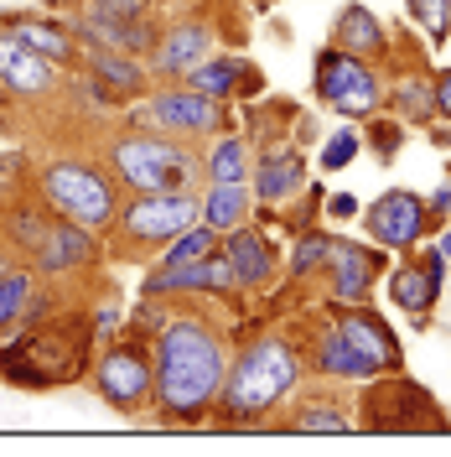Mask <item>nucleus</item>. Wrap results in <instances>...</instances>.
Segmentation results:
<instances>
[{
  "instance_id": "28",
  "label": "nucleus",
  "mask_w": 451,
  "mask_h": 457,
  "mask_svg": "<svg viewBox=\"0 0 451 457\" xmlns=\"http://www.w3.org/2000/svg\"><path fill=\"white\" fill-rule=\"evenodd\" d=\"M31 270H5L0 276V328H11L16 317L27 312V302H31Z\"/></svg>"
},
{
  "instance_id": "34",
  "label": "nucleus",
  "mask_w": 451,
  "mask_h": 457,
  "mask_svg": "<svg viewBox=\"0 0 451 457\" xmlns=\"http://www.w3.org/2000/svg\"><path fill=\"white\" fill-rule=\"evenodd\" d=\"M368 130H373V136H368V145L379 151V162H390V156H395L399 145H405V130H399L395 120H373Z\"/></svg>"
},
{
  "instance_id": "7",
  "label": "nucleus",
  "mask_w": 451,
  "mask_h": 457,
  "mask_svg": "<svg viewBox=\"0 0 451 457\" xmlns=\"http://www.w3.org/2000/svg\"><path fill=\"white\" fill-rule=\"evenodd\" d=\"M94 390L110 411H141L156 390V370L145 364V353L135 343H114L94 370Z\"/></svg>"
},
{
  "instance_id": "21",
  "label": "nucleus",
  "mask_w": 451,
  "mask_h": 457,
  "mask_svg": "<svg viewBox=\"0 0 451 457\" xmlns=\"http://www.w3.org/2000/svg\"><path fill=\"white\" fill-rule=\"evenodd\" d=\"M332 42H338L342 53L368 57V53H379V47H384V27H379V16L368 11L364 0H348V5H342V16H338V27H332Z\"/></svg>"
},
{
  "instance_id": "16",
  "label": "nucleus",
  "mask_w": 451,
  "mask_h": 457,
  "mask_svg": "<svg viewBox=\"0 0 451 457\" xmlns=\"http://www.w3.org/2000/svg\"><path fill=\"white\" fill-rule=\"evenodd\" d=\"M202 286H213V291H234V270H228L224 255H208V260H193V265H161V270H151L145 276V296H161V291H202Z\"/></svg>"
},
{
  "instance_id": "4",
  "label": "nucleus",
  "mask_w": 451,
  "mask_h": 457,
  "mask_svg": "<svg viewBox=\"0 0 451 457\" xmlns=\"http://www.w3.org/2000/svg\"><path fill=\"white\" fill-rule=\"evenodd\" d=\"M110 171L135 193H182V182L193 177V156L167 136H125L110 145Z\"/></svg>"
},
{
  "instance_id": "1",
  "label": "nucleus",
  "mask_w": 451,
  "mask_h": 457,
  "mask_svg": "<svg viewBox=\"0 0 451 457\" xmlns=\"http://www.w3.org/2000/svg\"><path fill=\"white\" fill-rule=\"evenodd\" d=\"M224 343L202 322H167L156 338V390L167 416L193 421L224 395Z\"/></svg>"
},
{
  "instance_id": "31",
  "label": "nucleus",
  "mask_w": 451,
  "mask_h": 457,
  "mask_svg": "<svg viewBox=\"0 0 451 457\" xmlns=\"http://www.w3.org/2000/svg\"><path fill=\"white\" fill-rule=\"evenodd\" d=\"M327 250H332V239L327 234H301V245L291 250V276H311L316 265H327Z\"/></svg>"
},
{
  "instance_id": "33",
  "label": "nucleus",
  "mask_w": 451,
  "mask_h": 457,
  "mask_svg": "<svg viewBox=\"0 0 451 457\" xmlns=\"http://www.w3.org/2000/svg\"><path fill=\"white\" fill-rule=\"evenodd\" d=\"M353 156H358V136L353 130H332V141L322 145V171L353 167Z\"/></svg>"
},
{
  "instance_id": "14",
  "label": "nucleus",
  "mask_w": 451,
  "mask_h": 457,
  "mask_svg": "<svg viewBox=\"0 0 451 457\" xmlns=\"http://www.w3.org/2000/svg\"><path fill=\"white\" fill-rule=\"evenodd\" d=\"M37 260H42V270H78L88 260H99V239H94V228L73 224V219H57L47 224L42 234V245H37Z\"/></svg>"
},
{
  "instance_id": "30",
  "label": "nucleus",
  "mask_w": 451,
  "mask_h": 457,
  "mask_svg": "<svg viewBox=\"0 0 451 457\" xmlns=\"http://www.w3.org/2000/svg\"><path fill=\"white\" fill-rule=\"evenodd\" d=\"M244 171H250V145L244 141H224L208 156V177L213 182H244Z\"/></svg>"
},
{
  "instance_id": "23",
  "label": "nucleus",
  "mask_w": 451,
  "mask_h": 457,
  "mask_svg": "<svg viewBox=\"0 0 451 457\" xmlns=\"http://www.w3.org/2000/svg\"><path fill=\"white\" fill-rule=\"evenodd\" d=\"M316 370L322 374H332V379H368V364L353 353V343L342 338L338 328H327L322 338H316Z\"/></svg>"
},
{
  "instance_id": "10",
  "label": "nucleus",
  "mask_w": 451,
  "mask_h": 457,
  "mask_svg": "<svg viewBox=\"0 0 451 457\" xmlns=\"http://www.w3.org/2000/svg\"><path fill=\"white\" fill-rule=\"evenodd\" d=\"M338 333L353 343V353L364 359L368 370H399V338L390 333V322L379 312H364V307H348L338 317Z\"/></svg>"
},
{
  "instance_id": "25",
  "label": "nucleus",
  "mask_w": 451,
  "mask_h": 457,
  "mask_svg": "<svg viewBox=\"0 0 451 457\" xmlns=\"http://www.w3.org/2000/svg\"><path fill=\"white\" fill-rule=\"evenodd\" d=\"M11 31H16L21 42H31L47 62H73V37H68V31L47 27V21H11Z\"/></svg>"
},
{
  "instance_id": "15",
  "label": "nucleus",
  "mask_w": 451,
  "mask_h": 457,
  "mask_svg": "<svg viewBox=\"0 0 451 457\" xmlns=\"http://www.w3.org/2000/svg\"><path fill=\"white\" fill-rule=\"evenodd\" d=\"M202 57H213V31L202 21H182V27H167L161 47H156V73L167 79H187Z\"/></svg>"
},
{
  "instance_id": "11",
  "label": "nucleus",
  "mask_w": 451,
  "mask_h": 457,
  "mask_svg": "<svg viewBox=\"0 0 451 457\" xmlns=\"http://www.w3.org/2000/svg\"><path fill=\"white\" fill-rule=\"evenodd\" d=\"M327 265H332V276H338V302L342 307H358L368 296V286H373V276L384 270V255L368 250V245H353V239H332Z\"/></svg>"
},
{
  "instance_id": "22",
  "label": "nucleus",
  "mask_w": 451,
  "mask_h": 457,
  "mask_svg": "<svg viewBox=\"0 0 451 457\" xmlns=\"http://www.w3.org/2000/svg\"><path fill=\"white\" fill-rule=\"evenodd\" d=\"M244 213H250V187L244 182H213V193L202 198V224H213L218 234L239 228Z\"/></svg>"
},
{
  "instance_id": "36",
  "label": "nucleus",
  "mask_w": 451,
  "mask_h": 457,
  "mask_svg": "<svg viewBox=\"0 0 451 457\" xmlns=\"http://www.w3.org/2000/svg\"><path fill=\"white\" fill-rule=\"evenodd\" d=\"M430 84H436V114H447L451 120V68L441 73V79H430Z\"/></svg>"
},
{
  "instance_id": "26",
  "label": "nucleus",
  "mask_w": 451,
  "mask_h": 457,
  "mask_svg": "<svg viewBox=\"0 0 451 457\" xmlns=\"http://www.w3.org/2000/svg\"><path fill=\"white\" fill-rule=\"evenodd\" d=\"M390 94H395L399 120H415V125H425V120L436 114V84H430V79H399Z\"/></svg>"
},
{
  "instance_id": "8",
  "label": "nucleus",
  "mask_w": 451,
  "mask_h": 457,
  "mask_svg": "<svg viewBox=\"0 0 451 457\" xmlns=\"http://www.w3.org/2000/svg\"><path fill=\"white\" fill-rule=\"evenodd\" d=\"M364 224H368V239H373V245H390V250H410V245L421 239L425 228H430V203H425L421 193L390 187V193H379V198L368 203Z\"/></svg>"
},
{
  "instance_id": "32",
  "label": "nucleus",
  "mask_w": 451,
  "mask_h": 457,
  "mask_svg": "<svg viewBox=\"0 0 451 457\" xmlns=\"http://www.w3.org/2000/svg\"><path fill=\"white\" fill-rule=\"evenodd\" d=\"M291 427L296 431H348V421H342L338 405H301Z\"/></svg>"
},
{
  "instance_id": "37",
  "label": "nucleus",
  "mask_w": 451,
  "mask_h": 457,
  "mask_svg": "<svg viewBox=\"0 0 451 457\" xmlns=\"http://www.w3.org/2000/svg\"><path fill=\"white\" fill-rule=\"evenodd\" d=\"M425 203H430V219H451V182L447 187H436Z\"/></svg>"
},
{
  "instance_id": "24",
  "label": "nucleus",
  "mask_w": 451,
  "mask_h": 457,
  "mask_svg": "<svg viewBox=\"0 0 451 457\" xmlns=\"http://www.w3.org/2000/svg\"><path fill=\"white\" fill-rule=\"evenodd\" d=\"M208 255H218V228L213 224H193V228H182L176 239H167V255H161V265H193V260H208Z\"/></svg>"
},
{
  "instance_id": "35",
  "label": "nucleus",
  "mask_w": 451,
  "mask_h": 457,
  "mask_svg": "<svg viewBox=\"0 0 451 457\" xmlns=\"http://www.w3.org/2000/svg\"><path fill=\"white\" fill-rule=\"evenodd\" d=\"M327 213H332V219H358V198H353V193H332V198H327Z\"/></svg>"
},
{
  "instance_id": "6",
  "label": "nucleus",
  "mask_w": 451,
  "mask_h": 457,
  "mask_svg": "<svg viewBox=\"0 0 451 457\" xmlns=\"http://www.w3.org/2000/svg\"><path fill=\"white\" fill-rule=\"evenodd\" d=\"M202 219V203L187 193H135V203H125L114 213V228L135 245H167L182 228H193Z\"/></svg>"
},
{
  "instance_id": "5",
  "label": "nucleus",
  "mask_w": 451,
  "mask_h": 457,
  "mask_svg": "<svg viewBox=\"0 0 451 457\" xmlns=\"http://www.w3.org/2000/svg\"><path fill=\"white\" fill-rule=\"evenodd\" d=\"M316 99L332 104L338 114L364 120V114H373L384 104V84L373 79V68H368L364 57L342 53V47H327V53H316Z\"/></svg>"
},
{
  "instance_id": "17",
  "label": "nucleus",
  "mask_w": 451,
  "mask_h": 457,
  "mask_svg": "<svg viewBox=\"0 0 451 457\" xmlns=\"http://www.w3.org/2000/svg\"><path fill=\"white\" fill-rule=\"evenodd\" d=\"M187 88H198L208 99H228V94H259V73L244 68L239 57H202L187 73Z\"/></svg>"
},
{
  "instance_id": "40",
  "label": "nucleus",
  "mask_w": 451,
  "mask_h": 457,
  "mask_svg": "<svg viewBox=\"0 0 451 457\" xmlns=\"http://www.w3.org/2000/svg\"><path fill=\"white\" fill-rule=\"evenodd\" d=\"M5 270H11V265H5V255H0V276H5Z\"/></svg>"
},
{
  "instance_id": "9",
  "label": "nucleus",
  "mask_w": 451,
  "mask_h": 457,
  "mask_svg": "<svg viewBox=\"0 0 451 457\" xmlns=\"http://www.w3.org/2000/svg\"><path fill=\"white\" fill-rule=\"evenodd\" d=\"M53 84H57V62H47L11 27H0V88H11L16 99H42V94H53Z\"/></svg>"
},
{
  "instance_id": "39",
  "label": "nucleus",
  "mask_w": 451,
  "mask_h": 457,
  "mask_svg": "<svg viewBox=\"0 0 451 457\" xmlns=\"http://www.w3.org/2000/svg\"><path fill=\"white\" fill-rule=\"evenodd\" d=\"M441 260H451V224H447V234H441Z\"/></svg>"
},
{
  "instance_id": "38",
  "label": "nucleus",
  "mask_w": 451,
  "mask_h": 457,
  "mask_svg": "<svg viewBox=\"0 0 451 457\" xmlns=\"http://www.w3.org/2000/svg\"><path fill=\"white\" fill-rule=\"evenodd\" d=\"M94 5H104V11H119V16H141L145 0H94Z\"/></svg>"
},
{
  "instance_id": "29",
  "label": "nucleus",
  "mask_w": 451,
  "mask_h": 457,
  "mask_svg": "<svg viewBox=\"0 0 451 457\" xmlns=\"http://www.w3.org/2000/svg\"><path fill=\"white\" fill-rule=\"evenodd\" d=\"M405 11H410V21L441 47L447 42V31H451V0H405Z\"/></svg>"
},
{
  "instance_id": "3",
  "label": "nucleus",
  "mask_w": 451,
  "mask_h": 457,
  "mask_svg": "<svg viewBox=\"0 0 451 457\" xmlns=\"http://www.w3.org/2000/svg\"><path fill=\"white\" fill-rule=\"evenodd\" d=\"M42 198L53 203L62 219L94 228V234H99V228H114V213H119L114 182L94 167V162H78V156L42 167Z\"/></svg>"
},
{
  "instance_id": "27",
  "label": "nucleus",
  "mask_w": 451,
  "mask_h": 457,
  "mask_svg": "<svg viewBox=\"0 0 451 457\" xmlns=\"http://www.w3.org/2000/svg\"><path fill=\"white\" fill-rule=\"evenodd\" d=\"M94 73H99V79H104V84H110L114 94H125V99L145 88V73L135 68V62H130V53L119 57V53H110V47H104V53L94 57Z\"/></svg>"
},
{
  "instance_id": "20",
  "label": "nucleus",
  "mask_w": 451,
  "mask_h": 457,
  "mask_svg": "<svg viewBox=\"0 0 451 457\" xmlns=\"http://www.w3.org/2000/svg\"><path fill=\"white\" fill-rule=\"evenodd\" d=\"M84 37H94V42L110 47V53H141L145 42H151V31H145L135 16H119V11H104V5H88Z\"/></svg>"
},
{
  "instance_id": "18",
  "label": "nucleus",
  "mask_w": 451,
  "mask_h": 457,
  "mask_svg": "<svg viewBox=\"0 0 451 457\" xmlns=\"http://www.w3.org/2000/svg\"><path fill=\"white\" fill-rule=\"evenodd\" d=\"M224 260H228V270H234V281L239 286H265L270 281V270H275V255H270V245L254 234V228H228V239H224Z\"/></svg>"
},
{
  "instance_id": "13",
  "label": "nucleus",
  "mask_w": 451,
  "mask_h": 457,
  "mask_svg": "<svg viewBox=\"0 0 451 457\" xmlns=\"http://www.w3.org/2000/svg\"><path fill=\"white\" fill-rule=\"evenodd\" d=\"M151 120L161 130H176V136H198V130L218 125V99H208L198 88H171V94L151 99Z\"/></svg>"
},
{
  "instance_id": "19",
  "label": "nucleus",
  "mask_w": 451,
  "mask_h": 457,
  "mask_svg": "<svg viewBox=\"0 0 451 457\" xmlns=\"http://www.w3.org/2000/svg\"><path fill=\"white\" fill-rule=\"evenodd\" d=\"M301 187H307V162H301L291 145L270 151V156L254 167V193L265 203H285V198H296Z\"/></svg>"
},
{
  "instance_id": "2",
  "label": "nucleus",
  "mask_w": 451,
  "mask_h": 457,
  "mask_svg": "<svg viewBox=\"0 0 451 457\" xmlns=\"http://www.w3.org/2000/svg\"><path fill=\"white\" fill-rule=\"evenodd\" d=\"M296 379H301V364H296V353H291L285 338L250 343V348L239 353L234 374H224V395H218L224 400V416L228 421H244V416L270 411L281 395L296 390Z\"/></svg>"
},
{
  "instance_id": "12",
  "label": "nucleus",
  "mask_w": 451,
  "mask_h": 457,
  "mask_svg": "<svg viewBox=\"0 0 451 457\" xmlns=\"http://www.w3.org/2000/svg\"><path fill=\"white\" fill-rule=\"evenodd\" d=\"M441 276H447V260H441V250H430L425 260L399 265L395 276H390V296H395V307L425 317L430 307H436V296H441Z\"/></svg>"
}]
</instances>
